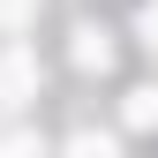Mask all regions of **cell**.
Instances as JSON below:
<instances>
[{"instance_id":"cell-1","label":"cell","mask_w":158,"mask_h":158,"mask_svg":"<svg viewBox=\"0 0 158 158\" xmlns=\"http://www.w3.org/2000/svg\"><path fill=\"white\" fill-rule=\"evenodd\" d=\"M30 90H38V53L23 45V38H15V45L0 53V98H8V106H23Z\"/></svg>"},{"instance_id":"cell-2","label":"cell","mask_w":158,"mask_h":158,"mask_svg":"<svg viewBox=\"0 0 158 158\" xmlns=\"http://www.w3.org/2000/svg\"><path fill=\"white\" fill-rule=\"evenodd\" d=\"M75 68H98V75H106L113 68V38L106 30H75Z\"/></svg>"},{"instance_id":"cell-3","label":"cell","mask_w":158,"mask_h":158,"mask_svg":"<svg viewBox=\"0 0 158 158\" xmlns=\"http://www.w3.org/2000/svg\"><path fill=\"white\" fill-rule=\"evenodd\" d=\"M128 121H135V128L158 121V90H128Z\"/></svg>"},{"instance_id":"cell-4","label":"cell","mask_w":158,"mask_h":158,"mask_svg":"<svg viewBox=\"0 0 158 158\" xmlns=\"http://www.w3.org/2000/svg\"><path fill=\"white\" fill-rule=\"evenodd\" d=\"M30 15H38V0H0V30H23Z\"/></svg>"},{"instance_id":"cell-5","label":"cell","mask_w":158,"mask_h":158,"mask_svg":"<svg viewBox=\"0 0 158 158\" xmlns=\"http://www.w3.org/2000/svg\"><path fill=\"white\" fill-rule=\"evenodd\" d=\"M143 30H151V45H158V0H151V8H143Z\"/></svg>"}]
</instances>
